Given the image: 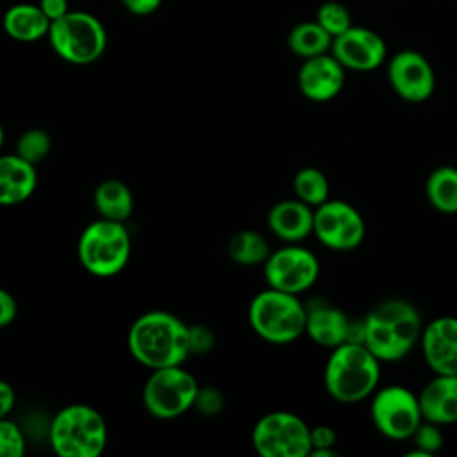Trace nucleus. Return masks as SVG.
Segmentation results:
<instances>
[{
    "instance_id": "1",
    "label": "nucleus",
    "mask_w": 457,
    "mask_h": 457,
    "mask_svg": "<svg viewBox=\"0 0 457 457\" xmlns=\"http://www.w3.org/2000/svg\"><path fill=\"white\" fill-rule=\"evenodd\" d=\"M130 355L150 370L184 364L191 353L189 325L168 311L139 314L127 336Z\"/></svg>"
},
{
    "instance_id": "2",
    "label": "nucleus",
    "mask_w": 457,
    "mask_h": 457,
    "mask_svg": "<svg viewBox=\"0 0 457 457\" xmlns=\"http://www.w3.org/2000/svg\"><path fill=\"white\" fill-rule=\"evenodd\" d=\"M364 345L380 362L403 359L423 332L418 309L402 298L380 302L364 316Z\"/></svg>"
},
{
    "instance_id": "3",
    "label": "nucleus",
    "mask_w": 457,
    "mask_h": 457,
    "mask_svg": "<svg viewBox=\"0 0 457 457\" xmlns=\"http://www.w3.org/2000/svg\"><path fill=\"white\" fill-rule=\"evenodd\" d=\"M380 378V361L366 345L343 343L332 348L323 380L328 395L341 403H355L368 398Z\"/></svg>"
},
{
    "instance_id": "4",
    "label": "nucleus",
    "mask_w": 457,
    "mask_h": 457,
    "mask_svg": "<svg viewBox=\"0 0 457 457\" xmlns=\"http://www.w3.org/2000/svg\"><path fill=\"white\" fill-rule=\"evenodd\" d=\"M50 445L61 457H98L107 445V423L91 405L71 403L55 412Z\"/></svg>"
},
{
    "instance_id": "5",
    "label": "nucleus",
    "mask_w": 457,
    "mask_h": 457,
    "mask_svg": "<svg viewBox=\"0 0 457 457\" xmlns=\"http://www.w3.org/2000/svg\"><path fill=\"white\" fill-rule=\"evenodd\" d=\"M248 321L253 332L268 343H293L305 334V303L298 300V295L268 287L252 298Z\"/></svg>"
},
{
    "instance_id": "6",
    "label": "nucleus",
    "mask_w": 457,
    "mask_h": 457,
    "mask_svg": "<svg viewBox=\"0 0 457 457\" xmlns=\"http://www.w3.org/2000/svg\"><path fill=\"white\" fill-rule=\"evenodd\" d=\"M77 253L82 268L100 278L118 275L130 257V236L123 221L98 218L79 236Z\"/></svg>"
},
{
    "instance_id": "7",
    "label": "nucleus",
    "mask_w": 457,
    "mask_h": 457,
    "mask_svg": "<svg viewBox=\"0 0 457 457\" xmlns=\"http://www.w3.org/2000/svg\"><path fill=\"white\" fill-rule=\"evenodd\" d=\"M52 50L70 64H91L107 48V32L102 21L86 11H68L48 29Z\"/></svg>"
},
{
    "instance_id": "8",
    "label": "nucleus",
    "mask_w": 457,
    "mask_h": 457,
    "mask_svg": "<svg viewBox=\"0 0 457 457\" xmlns=\"http://www.w3.org/2000/svg\"><path fill=\"white\" fill-rule=\"evenodd\" d=\"M198 380L182 364L152 370L143 386V405L157 420H175L193 409Z\"/></svg>"
},
{
    "instance_id": "9",
    "label": "nucleus",
    "mask_w": 457,
    "mask_h": 457,
    "mask_svg": "<svg viewBox=\"0 0 457 457\" xmlns=\"http://www.w3.org/2000/svg\"><path fill=\"white\" fill-rule=\"evenodd\" d=\"M252 445L262 457H307L311 427L293 412L273 411L253 425Z\"/></svg>"
},
{
    "instance_id": "10",
    "label": "nucleus",
    "mask_w": 457,
    "mask_h": 457,
    "mask_svg": "<svg viewBox=\"0 0 457 457\" xmlns=\"http://www.w3.org/2000/svg\"><path fill=\"white\" fill-rule=\"evenodd\" d=\"M371 420L389 439H411L423 421L418 396L403 386H386L373 395Z\"/></svg>"
},
{
    "instance_id": "11",
    "label": "nucleus",
    "mask_w": 457,
    "mask_h": 457,
    "mask_svg": "<svg viewBox=\"0 0 457 457\" xmlns=\"http://www.w3.org/2000/svg\"><path fill=\"white\" fill-rule=\"evenodd\" d=\"M320 275L316 255L295 243L286 245L268 255L264 261V278L268 287L291 295H300L314 286Z\"/></svg>"
},
{
    "instance_id": "12",
    "label": "nucleus",
    "mask_w": 457,
    "mask_h": 457,
    "mask_svg": "<svg viewBox=\"0 0 457 457\" xmlns=\"http://www.w3.org/2000/svg\"><path fill=\"white\" fill-rule=\"evenodd\" d=\"M364 220L361 212L343 200H327L314 209L312 234L330 250H353L364 239Z\"/></svg>"
},
{
    "instance_id": "13",
    "label": "nucleus",
    "mask_w": 457,
    "mask_h": 457,
    "mask_svg": "<svg viewBox=\"0 0 457 457\" xmlns=\"http://www.w3.org/2000/svg\"><path fill=\"white\" fill-rule=\"evenodd\" d=\"M389 84L405 102L420 104L430 98L436 77L430 62L416 50H402L395 54L387 64Z\"/></svg>"
},
{
    "instance_id": "14",
    "label": "nucleus",
    "mask_w": 457,
    "mask_h": 457,
    "mask_svg": "<svg viewBox=\"0 0 457 457\" xmlns=\"http://www.w3.org/2000/svg\"><path fill=\"white\" fill-rule=\"evenodd\" d=\"M330 50L345 70L353 71H371L386 59L384 39L366 27H350L336 36Z\"/></svg>"
},
{
    "instance_id": "15",
    "label": "nucleus",
    "mask_w": 457,
    "mask_h": 457,
    "mask_svg": "<svg viewBox=\"0 0 457 457\" xmlns=\"http://www.w3.org/2000/svg\"><path fill=\"white\" fill-rule=\"evenodd\" d=\"M421 350L436 375H457V318H436L423 327Z\"/></svg>"
},
{
    "instance_id": "16",
    "label": "nucleus",
    "mask_w": 457,
    "mask_h": 457,
    "mask_svg": "<svg viewBox=\"0 0 457 457\" xmlns=\"http://www.w3.org/2000/svg\"><path fill=\"white\" fill-rule=\"evenodd\" d=\"M345 86V68L332 54L303 59L298 70V87L312 102H328Z\"/></svg>"
},
{
    "instance_id": "17",
    "label": "nucleus",
    "mask_w": 457,
    "mask_h": 457,
    "mask_svg": "<svg viewBox=\"0 0 457 457\" xmlns=\"http://www.w3.org/2000/svg\"><path fill=\"white\" fill-rule=\"evenodd\" d=\"M350 318L321 298L305 303V334L323 348H336L346 341Z\"/></svg>"
},
{
    "instance_id": "18",
    "label": "nucleus",
    "mask_w": 457,
    "mask_h": 457,
    "mask_svg": "<svg viewBox=\"0 0 457 457\" xmlns=\"http://www.w3.org/2000/svg\"><path fill=\"white\" fill-rule=\"evenodd\" d=\"M37 186L36 166L18 154L0 155V205L11 207L32 196Z\"/></svg>"
},
{
    "instance_id": "19",
    "label": "nucleus",
    "mask_w": 457,
    "mask_h": 457,
    "mask_svg": "<svg viewBox=\"0 0 457 457\" xmlns=\"http://www.w3.org/2000/svg\"><path fill=\"white\" fill-rule=\"evenodd\" d=\"M270 230L286 243H298L312 234L314 211L302 200L277 202L268 212Z\"/></svg>"
},
{
    "instance_id": "20",
    "label": "nucleus",
    "mask_w": 457,
    "mask_h": 457,
    "mask_svg": "<svg viewBox=\"0 0 457 457\" xmlns=\"http://www.w3.org/2000/svg\"><path fill=\"white\" fill-rule=\"evenodd\" d=\"M421 416L437 425L457 421V375H436L418 395Z\"/></svg>"
},
{
    "instance_id": "21",
    "label": "nucleus",
    "mask_w": 457,
    "mask_h": 457,
    "mask_svg": "<svg viewBox=\"0 0 457 457\" xmlns=\"http://www.w3.org/2000/svg\"><path fill=\"white\" fill-rule=\"evenodd\" d=\"M50 23L52 21L46 18L41 7L29 2L11 5L2 18V27L5 34L20 43H32L46 37Z\"/></svg>"
},
{
    "instance_id": "22",
    "label": "nucleus",
    "mask_w": 457,
    "mask_h": 457,
    "mask_svg": "<svg viewBox=\"0 0 457 457\" xmlns=\"http://www.w3.org/2000/svg\"><path fill=\"white\" fill-rule=\"evenodd\" d=\"M93 204L100 218L127 221L134 211V196L129 186L118 179L102 180L93 193Z\"/></svg>"
},
{
    "instance_id": "23",
    "label": "nucleus",
    "mask_w": 457,
    "mask_h": 457,
    "mask_svg": "<svg viewBox=\"0 0 457 457\" xmlns=\"http://www.w3.org/2000/svg\"><path fill=\"white\" fill-rule=\"evenodd\" d=\"M427 198L434 209L443 214L457 212V168L439 166L436 168L425 184Z\"/></svg>"
},
{
    "instance_id": "24",
    "label": "nucleus",
    "mask_w": 457,
    "mask_h": 457,
    "mask_svg": "<svg viewBox=\"0 0 457 457\" xmlns=\"http://www.w3.org/2000/svg\"><path fill=\"white\" fill-rule=\"evenodd\" d=\"M287 45L295 55L309 59L327 54L332 46V36L318 21H303L291 29Z\"/></svg>"
},
{
    "instance_id": "25",
    "label": "nucleus",
    "mask_w": 457,
    "mask_h": 457,
    "mask_svg": "<svg viewBox=\"0 0 457 457\" xmlns=\"http://www.w3.org/2000/svg\"><path fill=\"white\" fill-rule=\"evenodd\" d=\"M227 252L228 257L241 266L264 264V261L271 253L266 237L252 228H243L232 234L227 245Z\"/></svg>"
},
{
    "instance_id": "26",
    "label": "nucleus",
    "mask_w": 457,
    "mask_h": 457,
    "mask_svg": "<svg viewBox=\"0 0 457 457\" xmlns=\"http://www.w3.org/2000/svg\"><path fill=\"white\" fill-rule=\"evenodd\" d=\"M293 189L298 200L314 209L328 200V180L321 170L312 166L302 168L295 173Z\"/></svg>"
},
{
    "instance_id": "27",
    "label": "nucleus",
    "mask_w": 457,
    "mask_h": 457,
    "mask_svg": "<svg viewBox=\"0 0 457 457\" xmlns=\"http://www.w3.org/2000/svg\"><path fill=\"white\" fill-rule=\"evenodd\" d=\"M50 152H52V136L45 129L25 130L18 137L16 150H14V154H18L21 159L29 161L34 166L45 161Z\"/></svg>"
},
{
    "instance_id": "28",
    "label": "nucleus",
    "mask_w": 457,
    "mask_h": 457,
    "mask_svg": "<svg viewBox=\"0 0 457 457\" xmlns=\"http://www.w3.org/2000/svg\"><path fill=\"white\" fill-rule=\"evenodd\" d=\"M316 21L332 36V39L352 27V18L348 9L336 0H330L320 5L316 12Z\"/></svg>"
},
{
    "instance_id": "29",
    "label": "nucleus",
    "mask_w": 457,
    "mask_h": 457,
    "mask_svg": "<svg viewBox=\"0 0 457 457\" xmlns=\"http://www.w3.org/2000/svg\"><path fill=\"white\" fill-rule=\"evenodd\" d=\"M411 439H412V445L416 446V450L409 455H423V457H428V455L439 452L445 443V436L439 430V425L427 421V420H423L420 423V427L414 430Z\"/></svg>"
},
{
    "instance_id": "30",
    "label": "nucleus",
    "mask_w": 457,
    "mask_h": 457,
    "mask_svg": "<svg viewBox=\"0 0 457 457\" xmlns=\"http://www.w3.org/2000/svg\"><path fill=\"white\" fill-rule=\"evenodd\" d=\"M25 436L21 428L7 418H0V457H21L25 453Z\"/></svg>"
},
{
    "instance_id": "31",
    "label": "nucleus",
    "mask_w": 457,
    "mask_h": 457,
    "mask_svg": "<svg viewBox=\"0 0 457 457\" xmlns=\"http://www.w3.org/2000/svg\"><path fill=\"white\" fill-rule=\"evenodd\" d=\"M336 432L328 425H316L311 428V453L312 457H336Z\"/></svg>"
},
{
    "instance_id": "32",
    "label": "nucleus",
    "mask_w": 457,
    "mask_h": 457,
    "mask_svg": "<svg viewBox=\"0 0 457 457\" xmlns=\"http://www.w3.org/2000/svg\"><path fill=\"white\" fill-rule=\"evenodd\" d=\"M193 407L198 412H202L204 416H214V414H218L223 409V396L214 387H207V389L198 387V393H196Z\"/></svg>"
},
{
    "instance_id": "33",
    "label": "nucleus",
    "mask_w": 457,
    "mask_h": 457,
    "mask_svg": "<svg viewBox=\"0 0 457 457\" xmlns=\"http://www.w3.org/2000/svg\"><path fill=\"white\" fill-rule=\"evenodd\" d=\"M189 345H191V353H202L211 350L214 345V336L211 328L202 325L189 327Z\"/></svg>"
},
{
    "instance_id": "34",
    "label": "nucleus",
    "mask_w": 457,
    "mask_h": 457,
    "mask_svg": "<svg viewBox=\"0 0 457 457\" xmlns=\"http://www.w3.org/2000/svg\"><path fill=\"white\" fill-rule=\"evenodd\" d=\"M16 314H18V303L14 296L7 289L0 287V328L11 325Z\"/></svg>"
},
{
    "instance_id": "35",
    "label": "nucleus",
    "mask_w": 457,
    "mask_h": 457,
    "mask_svg": "<svg viewBox=\"0 0 457 457\" xmlns=\"http://www.w3.org/2000/svg\"><path fill=\"white\" fill-rule=\"evenodd\" d=\"M120 2L123 4V7H125L129 12L136 14V16L152 14V12H155V11L161 7V4H162V0H120Z\"/></svg>"
},
{
    "instance_id": "36",
    "label": "nucleus",
    "mask_w": 457,
    "mask_h": 457,
    "mask_svg": "<svg viewBox=\"0 0 457 457\" xmlns=\"http://www.w3.org/2000/svg\"><path fill=\"white\" fill-rule=\"evenodd\" d=\"M37 5L41 7V11L46 14L50 21L64 16L70 11L68 0H39Z\"/></svg>"
},
{
    "instance_id": "37",
    "label": "nucleus",
    "mask_w": 457,
    "mask_h": 457,
    "mask_svg": "<svg viewBox=\"0 0 457 457\" xmlns=\"http://www.w3.org/2000/svg\"><path fill=\"white\" fill-rule=\"evenodd\" d=\"M16 393L12 386L0 378V418H7L14 407Z\"/></svg>"
},
{
    "instance_id": "38",
    "label": "nucleus",
    "mask_w": 457,
    "mask_h": 457,
    "mask_svg": "<svg viewBox=\"0 0 457 457\" xmlns=\"http://www.w3.org/2000/svg\"><path fill=\"white\" fill-rule=\"evenodd\" d=\"M366 339V321L362 320H350L348 328H346V341L345 343H355V345H364Z\"/></svg>"
},
{
    "instance_id": "39",
    "label": "nucleus",
    "mask_w": 457,
    "mask_h": 457,
    "mask_svg": "<svg viewBox=\"0 0 457 457\" xmlns=\"http://www.w3.org/2000/svg\"><path fill=\"white\" fill-rule=\"evenodd\" d=\"M4 139H5V132H4V127L0 125V148H2V145H4Z\"/></svg>"
}]
</instances>
